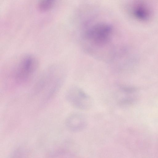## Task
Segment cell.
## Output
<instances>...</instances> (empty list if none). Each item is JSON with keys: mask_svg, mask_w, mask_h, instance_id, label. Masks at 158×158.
I'll return each instance as SVG.
<instances>
[{"mask_svg": "<svg viewBox=\"0 0 158 158\" xmlns=\"http://www.w3.org/2000/svg\"><path fill=\"white\" fill-rule=\"evenodd\" d=\"M56 0H40L38 7L42 12H46L50 10L54 6Z\"/></svg>", "mask_w": 158, "mask_h": 158, "instance_id": "8992f818", "label": "cell"}, {"mask_svg": "<svg viewBox=\"0 0 158 158\" xmlns=\"http://www.w3.org/2000/svg\"><path fill=\"white\" fill-rule=\"evenodd\" d=\"M64 74L61 66L58 64L51 65L40 75L34 85L33 90L37 94H43L48 99L59 90L62 83Z\"/></svg>", "mask_w": 158, "mask_h": 158, "instance_id": "7a4b0ae2", "label": "cell"}, {"mask_svg": "<svg viewBox=\"0 0 158 158\" xmlns=\"http://www.w3.org/2000/svg\"><path fill=\"white\" fill-rule=\"evenodd\" d=\"M112 27L106 23H101L95 24L88 30V38L98 44L104 43L108 40L112 31Z\"/></svg>", "mask_w": 158, "mask_h": 158, "instance_id": "277c9868", "label": "cell"}, {"mask_svg": "<svg viewBox=\"0 0 158 158\" xmlns=\"http://www.w3.org/2000/svg\"><path fill=\"white\" fill-rule=\"evenodd\" d=\"M143 6L136 7L134 10V14L136 17L141 19H146L148 14L147 10Z\"/></svg>", "mask_w": 158, "mask_h": 158, "instance_id": "52a82bcc", "label": "cell"}, {"mask_svg": "<svg viewBox=\"0 0 158 158\" xmlns=\"http://www.w3.org/2000/svg\"><path fill=\"white\" fill-rule=\"evenodd\" d=\"M66 98L72 106L79 110H87L92 106V98L79 89H70L67 93Z\"/></svg>", "mask_w": 158, "mask_h": 158, "instance_id": "3957f363", "label": "cell"}, {"mask_svg": "<svg viewBox=\"0 0 158 158\" xmlns=\"http://www.w3.org/2000/svg\"><path fill=\"white\" fill-rule=\"evenodd\" d=\"M87 121L83 115L75 113L69 116L66 119L65 124L70 131L77 132L84 130L87 127Z\"/></svg>", "mask_w": 158, "mask_h": 158, "instance_id": "5b68a950", "label": "cell"}, {"mask_svg": "<svg viewBox=\"0 0 158 158\" xmlns=\"http://www.w3.org/2000/svg\"><path fill=\"white\" fill-rule=\"evenodd\" d=\"M39 65L38 59L30 54L21 56L5 73L4 81L15 85H20L30 80L36 73Z\"/></svg>", "mask_w": 158, "mask_h": 158, "instance_id": "6da1fadb", "label": "cell"}]
</instances>
